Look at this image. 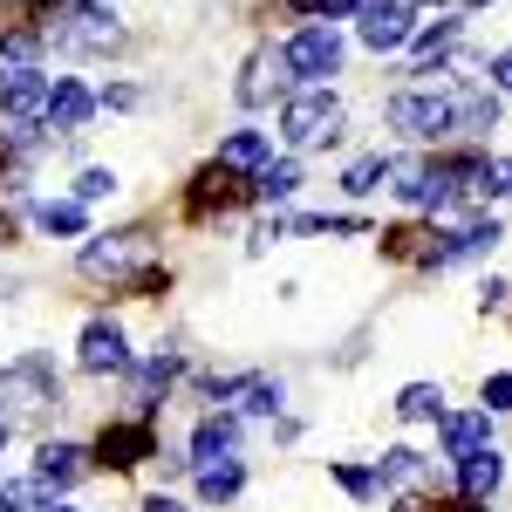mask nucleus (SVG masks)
Listing matches in <instances>:
<instances>
[{"label":"nucleus","mask_w":512,"mask_h":512,"mask_svg":"<svg viewBox=\"0 0 512 512\" xmlns=\"http://www.w3.org/2000/svg\"><path fill=\"white\" fill-rule=\"evenodd\" d=\"M48 41L62 48V55H103V48H117L123 28L117 14H110V0H48Z\"/></svg>","instance_id":"nucleus-1"},{"label":"nucleus","mask_w":512,"mask_h":512,"mask_svg":"<svg viewBox=\"0 0 512 512\" xmlns=\"http://www.w3.org/2000/svg\"><path fill=\"white\" fill-rule=\"evenodd\" d=\"M342 96L335 89H294L287 103H280V137L294 144V151H315V144H335L342 137Z\"/></svg>","instance_id":"nucleus-2"},{"label":"nucleus","mask_w":512,"mask_h":512,"mask_svg":"<svg viewBox=\"0 0 512 512\" xmlns=\"http://www.w3.org/2000/svg\"><path fill=\"white\" fill-rule=\"evenodd\" d=\"M342 55H349V41L335 35V28H321V21L280 41V62H287V76L308 82V89H328V76H342Z\"/></svg>","instance_id":"nucleus-3"},{"label":"nucleus","mask_w":512,"mask_h":512,"mask_svg":"<svg viewBox=\"0 0 512 512\" xmlns=\"http://www.w3.org/2000/svg\"><path fill=\"white\" fill-rule=\"evenodd\" d=\"M0 403H7V424L14 417H41V410H62V383H55V369L41 355H28V362L0 369Z\"/></svg>","instance_id":"nucleus-4"},{"label":"nucleus","mask_w":512,"mask_h":512,"mask_svg":"<svg viewBox=\"0 0 512 512\" xmlns=\"http://www.w3.org/2000/svg\"><path fill=\"white\" fill-rule=\"evenodd\" d=\"M390 130L403 137H417V144H437V137H451V96H437V89H403L390 96Z\"/></svg>","instance_id":"nucleus-5"},{"label":"nucleus","mask_w":512,"mask_h":512,"mask_svg":"<svg viewBox=\"0 0 512 512\" xmlns=\"http://www.w3.org/2000/svg\"><path fill=\"white\" fill-rule=\"evenodd\" d=\"M410 35H417V7H403V0H362V14H355V41L362 48L396 55Z\"/></svg>","instance_id":"nucleus-6"},{"label":"nucleus","mask_w":512,"mask_h":512,"mask_svg":"<svg viewBox=\"0 0 512 512\" xmlns=\"http://www.w3.org/2000/svg\"><path fill=\"white\" fill-rule=\"evenodd\" d=\"M48 89H55V82L41 76V69H0V117L35 130V123L48 117Z\"/></svg>","instance_id":"nucleus-7"},{"label":"nucleus","mask_w":512,"mask_h":512,"mask_svg":"<svg viewBox=\"0 0 512 512\" xmlns=\"http://www.w3.org/2000/svg\"><path fill=\"white\" fill-rule=\"evenodd\" d=\"M76 362H82V376H123V369H130V342H123V328L96 315L89 328H82V342H76Z\"/></svg>","instance_id":"nucleus-8"},{"label":"nucleus","mask_w":512,"mask_h":512,"mask_svg":"<svg viewBox=\"0 0 512 512\" xmlns=\"http://www.w3.org/2000/svg\"><path fill=\"white\" fill-rule=\"evenodd\" d=\"M287 96H294V76H287L280 48H260V55L246 62V76H239V103H246V110H267V103H287Z\"/></svg>","instance_id":"nucleus-9"},{"label":"nucleus","mask_w":512,"mask_h":512,"mask_svg":"<svg viewBox=\"0 0 512 512\" xmlns=\"http://www.w3.org/2000/svg\"><path fill=\"white\" fill-rule=\"evenodd\" d=\"M499 130V96L485 82H458L451 89V137H485Z\"/></svg>","instance_id":"nucleus-10"},{"label":"nucleus","mask_w":512,"mask_h":512,"mask_svg":"<svg viewBox=\"0 0 512 512\" xmlns=\"http://www.w3.org/2000/svg\"><path fill=\"white\" fill-rule=\"evenodd\" d=\"M137 260H144V239H137V233H103V239H89V246H82V274H89V280L130 274Z\"/></svg>","instance_id":"nucleus-11"},{"label":"nucleus","mask_w":512,"mask_h":512,"mask_svg":"<svg viewBox=\"0 0 512 512\" xmlns=\"http://www.w3.org/2000/svg\"><path fill=\"white\" fill-rule=\"evenodd\" d=\"M82 458H89L82 444L48 437V444L35 451V485H41V499H48V492H62V485H76V478H82Z\"/></svg>","instance_id":"nucleus-12"},{"label":"nucleus","mask_w":512,"mask_h":512,"mask_svg":"<svg viewBox=\"0 0 512 512\" xmlns=\"http://www.w3.org/2000/svg\"><path fill=\"white\" fill-rule=\"evenodd\" d=\"M89 117H96V96H89L76 76H55V89H48V117H41V123L69 137V130H82Z\"/></svg>","instance_id":"nucleus-13"},{"label":"nucleus","mask_w":512,"mask_h":512,"mask_svg":"<svg viewBox=\"0 0 512 512\" xmlns=\"http://www.w3.org/2000/svg\"><path fill=\"white\" fill-rule=\"evenodd\" d=\"M499 485H506V458H499V444H485V451H472V458H458V492H465L472 506H485Z\"/></svg>","instance_id":"nucleus-14"},{"label":"nucleus","mask_w":512,"mask_h":512,"mask_svg":"<svg viewBox=\"0 0 512 512\" xmlns=\"http://www.w3.org/2000/svg\"><path fill=\"white\" fill-rule=\"evenodd\" d=\"M226 458H239V417H198L185 465H226Z\"/></svg>","instance_id":"nucleus-15"},{"label":"nucleus","mask_w":512,"mask_h":512,"mask_svg":"<svg viewBox=\"0 0 512 512\" xmlns=\"http://www.w3.org/2000/svg\"><path fill=\"white\" fill-rule=\"evenodd\" d=\"M96 458L103 465H144V458H158V437H151V424H117V431L96 437Z\"/></svg>","instance_id":"nucleus-16"},{"label":"nucleus","mask_w":512,"mask_h":512,"mask_svg":"<svg viewBox=\"0 0 512 512\" xmlns=\"http://www.w3.org/2000/svg\"><path fill=\"white\" fill-rule=\"evenodd\" d=\"M499 239H506V226H499V219H472L465 233H451V239H444V246L431 253V267H458V260H478V253H492Z\"/></svg>","instance_id":"nucleus-17"},{"label":"nucleus","mask_w":512,"mask_h":512,"mask_svg":"<svg viewBox=\"0 0 512 512\" xmlns=\"http://www.w3.org/2000/svg\"><path fill=\"white\" fill-rule=\"evenodd\" d=\"M267 158H274V137H267V130H233V137H219V171H260Z\"/></svg>","instance_id":"nucleus-18"},{"label":"nucleus","mask_w":512,"mask_h":512,"mask_svg":"<svg viewBox=\"0 0 512 512\" xmlns=\"http://www.w3.org/2000/svg\"><path fill=\"white\" fill-rule=\"evenodd\" d=\"M492 444V417L485 410H465V417H444V458L458 465V458H472Z\"/></svg>","instance_id":"nucleus-19"},{"label":"nucleus","mask_w":512,"mask_h":512,"mask_svg":"<svg viewBox=\"0 0 512 512\" xmlns=\"http://www.w3.org/2000/svg\"><path fill=\"white\" fill-rule=\"evenodd\" d=\"M458 41H465V21H437V28H424V35H410V48H417V76H437V62H444Z\"/></svg>","instance_id":"nucleus-20"},{"label":"nucleus","mask_w":512,"mask_h":512,"mask_svg":"<svg viewBox=\"0 0 512 512\" xmlns=\"http://www.w3.org/2000/svg\"><path fill=\"white\" fill-rule=\"evenodd\" d=\"M35 226H41V233H62V239H82V233H89V212H82V198H41Z\"/></svg>","instance_id":"nucleus-21"},{"label":"nucleus","mask_w":512,"mask_h":512,"mask_svg":"<svg viewBox=\"0 0 512 512\" xmlns=\"http://www.w3.org/2000/svg\"><path fill=\"white\" fill-rule=\"evenodd\" d=\"M396 417L403 424H444V390L437 383H403L396 390Z\"/></svg>","instance_id":"nucleus-22"},{"label":"nucleus","mask_w":512,"mask_h":512,"mask_svg":"<svg viewBox=\"0 0 512 512\" xmlns=\"http://www.w3.org/2000/svg\"><path fill=\"white\" fill-rule=\"evenodd\" d=\"M424 478H431V458L410 451V444H396V451L376 458V485H424Z\"/></svg>","instance_id":"nucleus-23"},{"label":"nucleus","mask_w":512,"mask_h":512,"mask_svg":"<svg viewBox=\"0 0 512 512\" xmlns=\"http://www.w3.org/2000/svg\"><path fill=\"white\" fill-rule=\"evenodd\" d=\"M253 192L267 198V205H287V198L301 192V164L294 158H267L260 171H253Z\"/></svg>","instance_id":"nucleus-24"},{"label":"nucleus","mask_w":512,"mask_h":512,"mask_svg":"<svg viewBox=\"0 0 512 512\" xmlns=\"http://www.w3.org/2000/svg\"><path fill=\"white\" fill-rule=\"evenodd\" d=\"M239 485H246V465H239V458H226V465H198V499H205V506L239 499Z\"/></svg>","instance_id":"nucleus-25"},{"label":"nucleus","mask_w":512,"mask_h":512,"mask_svg":"<svg viewBox=\"0 0 512 512\" xmlns=\"http://www.w3.org/2000/svg\"><path fill=\"white\" fill-rule=\"evenodd\" d=\"M178 369H185V362H178L171 349H158L144 369H137V403H144V410H158V390H171V383H178Z\"/></svg>","instance_id":"nucleus-26"},{"label":"nucleus","mask_w":512,"mask_h":512,"mask_svg":"<svg viewBox=\"0 0 512 512\" xmlns=\"http://www.w3.org/2000/svg\"><path fill=\"white\" fill-rule=\"evenodd\" d=\"M48 48V28H7L0 35V69H41L35 55Z\"/></svg>","instance_id":"nucleus-27"},{"label":"nucleus","mask_w":512,"mask_h":512,"mask_svg":"<svg viewBox=\"0 0 512 512\" xmlns=\"http://www.w3.org/2000/svg\"><path fill=\"white\" fill-rule=\"evenodd\" d=\"M280 403H287L280 376H274V383H267V376H246V390H239V410H246V417H274Z\"/></svg>","instance_id":"nucleus-28"},{"label":"nucleus","mask_w":512,"mask_h":512,"mask_svg":"<svg viewBox=\"0 0 512 512\" xmlns=\"http://www.w3.org/2000/svg\"><path fill=\"white\" fill-rule=\"evenodd\" d=\"M376 185H383V158H355L349 171H342V192H349V198L376 192Z\"/></svg>","instance_id":"nucleus-29"},{"label":"nucleus","mask_w":512,"mask_h":512,"mask_svg":"<svg viewBox=\"0 0 512 512\" xmlns=\"http://www.w3.org/2000/svg\"><path fill=\"white\" fill-rule=\"evenodd\" d=\"M478 192H485V198H512V158H485V171H478Z\"/></svg>","instance_id":"nucleus-30"},{"label":"nucleus","mask_w":512,"mask_h":512,"mask_svg":"<svg viewBox=\"0 0 512 512\" xmlns=\"http://www.w3.org/2000/svg\"><path fill=\"white\" fill-rule=\"evenodd\" d=\"M110 192H117V171H103V164H89V171L76 178V198H82V205H89V198H110Z\"/></svg>","instance_id":"nucleus-31"},{"label":"nucleus","mask_w":512,"mask_h":512,"mask_svg":"<svg viewBox=\"0 0 512 512\" xmlns=\"http://www.w3.org/2000/svg\"><path fill=\"white\" fill-rule=\"evenodd\" d=\"M485 417H499V410H512V369H499V376H485Z\"/></svg>","instance_id":"nucleus-32"},{"label":"nucleus","mask_w":512,"mask_h":512,"mask_svg":"<svg viewBox=\"0 0 512 512\" xmlns=\"http://www.w3.org/2000/svg\"><path fill=\"white\" fill-rule=\"evenodd\" d=\"M485 89H492V96H512V48H499V55L485 62Z\"/></svg>","instance_id":"nucleus-33"},{"label":"nucleus","mask_w":512,"mask_h":512,"mask_svg":"<svg viewBox=\"0 0 512 512\" xmlns=\"http://www.w3.org/2000/svg\"><path fill=\"white\" fill-rule=\"evenodd\" d=\"M335 478H342V492H355V499L376 492V472H362V465H335Z\"/></svg>","instance_id":"nucleus-34"},{"label":"nucleus","mask_w":512,"mask_h":512,"mask_svg":"<svg viewBox=\"0 0 512 512\" xmlns=\"http://www.w3.org/2000/svg\"><path fill=\"white\" fill-rule=\"evenodd\" d=\"M41 499V485H0V512H28Z\"/></svg>","instance_id":"nucleus-35"},{"label":"nucleus","mask_w":512,"mask_h":512,"mask_svg":"<svg viewBox=\"0 0 512 512\" xmlns=\"http://www.w3.org/2000/svg\"><path fill=\"white\" fill-rule=\"evenodd\" d=\"M342 14H362V0H315V21L328 28V21H342Z\"/></svg>","instance_id":"nucleus-36"},{"label":"nucleus","mask_w":512,"mask_h":512,"mask_svg":"<svg viewBox=\"0 0 512 512\" xmlns=\"http://www.w3.org/2000/svg\"><path fill=\"white\" fill-rule=\"evenodd\" d=\"M506 294H512L506 280H485V287H478V308H499V301H506Z\"/></svg>","instance_id":"nucleus-37"},{"label":"nucleus","mask_w":512,"mask_h":512,"mask_svg":"<svg viewBox=\"0 0 512 512\" xmlns=\"http://www.w3.org/2000/svg\"><path fill=\"white\" fill-rule=\"evenodd\" d=\"M144 512H185V506H178V499H164V492H151V499H144Z\"/></svg>","instance_id":"nucleus-38"},{"label":"nucleus","mask_w":512,"mask_h":512,"mask_svg":"<svg viewBox=\"0 0 512 512\" xmlns=\"http://www.w3.org/2000/svg\"><path fill=\"white\" fill-rule=\"evenodd\" d=\"M41 512H76V506H41Z\"/></svg>","instance_id":"nucleus-39"},{"label":"nucleus","mask_w":512,"mask_h":512,"mask_svg":"<svg viewBox=\"0 0 512 512\" xmlns=\"http://www.w3.org/2000/svg\"><path fill=\"white\" fill-rule=\"evenodd\" d=\"M0 444H7V417H0Z\"/></svg>","instance_id":"nucleus-40"}]
</instances>
